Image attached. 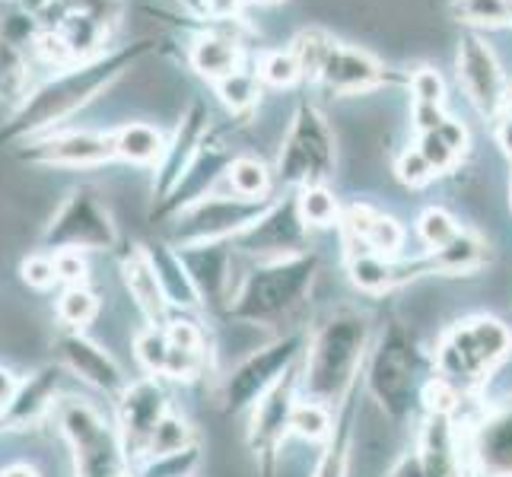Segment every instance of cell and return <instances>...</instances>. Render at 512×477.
Returning a JSON list of instances; mask_svg holds the SVG:
<instances>
[{
    "instance_id": "484cf974",
    "label": "cell",
    "mask_w": 512,
    "mask_h": 477,
    "mask_svg": "<svg viewBox=\"0 0 512 477\" xmlns=\"http://www.w3.org/2000/svg\"><path fill=\"white\" fill-rule=\"evenodd\" d=\"M99 309H102L99 293L90 290L86 284L61 287V293L55 299V318H58V325L67 331H83L86 325H93Z\"/></svg>"
},
{
    "instance_id": "f6af8a7d",
    "label": "cell",
    "mask_w": 512,
    "mask_h": 477,
    "mask_svg": "<svg viewBox=\"0 0 512 477\" xmlns=\"http://www.w3.org/2000/svg\"><path fill=\"white\" fill-rule=\"evenodd\" d=\"M455 401H458V395H455V388L446 382V379H439V382H433L430 388H427V404L430 408L443 417V414H449L452 408H455Z\"/></svg>"
},
{
    "instance_id": "e0dca14e",
    "label": "cell",
    "mask_w": 512,
    "mask_h": 477,
    "mask_svg": "<svg viewBox=\"0 0 512 477\" xmlns=\"http://www.w3.org/2000/svg\"><path fill=\"white\" fill-rule=\"evenodd\" d=\"M303 226L296 201L274 204L258 223L239 233L236 242L245 252H296V245L303 242Z\"/></svg>"
},
{
    "instance_id": "5bb4252c",
    "label": "cell",
    "mask_w": 512,
    "mask_h": 477,
    "mask_svg": "<svg viewBox=\"0 0 512 477\" xmlns=\"http://www.w3.org/2000/svg\"><path fill=\"white\" fill-rule=\"evenodd\" d=\"M207 118H210L207 105L201 99H194L182 112L179 128H175L172 140L166 144V153L160 159V166H156V182H153V201L156 204L166 201L175 191V185H179L188 175V169L194 166V159H198V153L204 147Z\"/></svg>"
},
{
    "instance_id": "d4e9b609",
    "label": "cell",
    "mask_w": 512,
    "mask_h": 477,
    "mask_svg": "<svg viewBox=\"0 0 512 477\" xmlns=\"http://www.w3.org/2000/svg\"><path fill=\"white\" fill-rule=\"evenodd\" d=\"M487 261V249H484V239H478L474 233H465L458 236L452 245H446V249H439L430 255L427 268L439 271V274H471L478 271L481 264Z\"/></svg>"
},
{
    "instance_id": "681fc988",
    "label": "cell",
    "mask_w": 512,
    "mask_h": 477,
    "mask_svg": "<svg viewBox=\"0 0 512 477\" xmlns=\"http://www.w3.org/2000/svg\"><path fill=\"white\" fill-rule=\"evenodd\" d=\"M392 477H427L420 458H404V462L392 471Z\"/></svg>"
},
{
    "instance_id": "c3c4849f",
    "label": "cell",
    "mask_w": 512,
    "mask_h": 477,
    "mask_svg": "<svg viewBox=\"0 0 512 477\" xmlns=\"http://www.w3.org/2000/svg\"><path fill=\"white\" fill-rule=\"evenodd\" d=\"M315 477H344V458H341V449H331L325 455V462L319 468V474Z\"/></svg>"
},
{
    "instance_id": "d590c367",
    "label": "cell",
    "mask_w": 512,
    "mask_h": 477,
    "mask_svg": "<svg viewBox=\"0 0 512 477\" xmlns=\"http://www.w3.org/2000/svg\"><path fill=\"white\" fill-rule=\"evenodd\" d=\"M188 446H191V427H188V420L169 411L160 420V427H156L153 439H150L147 458H166V455H175V452H185Z\"/></svg>"
},
{
    "instance_id": "9a60e30c",
    "label": "cell",
    "mask_w": 512,
    "mask_h": 477,
    "mask_svg": "<svg viewBox=\"0 0 512 477\" xmlns=\"http://www.w3.org/2000/svg\"><path fill=\"white\" fill-rule=\"evenodd\" d=\"M319 83L331 96H363V93L379 90L385 83H395V77L388 74V67L379 58L369 55V51L334 42L319 74Z\"/></svg>"
},
{
    "instance_id": "60d3db41",
    "label": "cell",
    "mask_w": 512,
    "mask_h": 477,
    "mask_svg": "<svg viewBox=\"0 0 512 477\" xmlns=\"http://www.w3.org/2000/svg\"><path fill=\"white\" fill-rule=\"evenodd\" d=\"M198 465V449L188 446L185 452H175L166 458H147V474L144 477H188Z\"/></svg>"
},
{
    "instance_id": "d6986e66",
    "label": "cell",
    "mask_w": 512,
    "mask_h": 477,
    "mask_svg": "<svg viewBox=\"0 0 512 477\" xmlns=\"http://www.w3.org/2000/svg\"><path fill=\"white\" fill-rule=\"evenodd\" d=\"M188 64H191L194 74L217 86L229 74H236L239 67H245L242 64V45L236 39H229V35L204 32L194 39V45L188 51Z\"/></svg>"
},
{
    "instance_id": "f35d334b",
    "label": "cell",
    "mask_w": 512,
    "mask_h": 477,
    "mask_svg": "<svg viewBox=\"0 0 512 477\" xmlns=\"http://www.w3.org/2000/svg\"><path fill=\"white\" fill-rule=\"evenodd\" d=\"M20 277H23V284H29L32 290H55L61 287V280H58V268H55V255L51 252H32L23 264H20Z\"/></svg>"
},
{
    "instance_id": "ac0fdd59",
    "label": "cell",
    "mask_w": 512,
    "mask_h": 477,
    "mask_svg": "<svg viewBox=\"0 0 512 477\" xmlns=\"http://www.w3.org/2000/svg\"><path fill=\"white\" fill-rule=\"evenodd\" d=\"M121 274H125V287L134 299V306L144 312V318L156 328L169 325V299L163 293L160 274H156V264L150 258V249H131L121 261Z\"/></svg>"
},
{
    "instance_id": "603a6c76",
    "label": "cell",
    "mask_w": 512,
    "mask_h": 477,
    "mask_svg": "<svg viewBox=\"0 0 512 477\" xmlns=\"http://www.w3.org/2000/svg\"><path fill=\"white\" fill-rule=\"evenodd\" d=\"M150 258L156 264V274H160V284H163V293L169 299V306H198V284H194V277L188 274L185 268V258L169 249V245H160V249H150Z\"/></svg>"
},
{
    "instance_id": "83f0119b",
    "label": "cell",
    "mask_w": 512,
    "mask_h": 477,
    "mask_svg": "<svg viewBox=\"0 0 512 477\" xmlns=\"http://www.w3.org/2000/svg\"><path fill=\"white\" fill-rule=\"evenodd\" d=\"M226 182H229V191H233L236 198H245V201H268L271 172L255 156H236L233 163H229V169H226Z\"/></svg>"
},
{
    "instance_id": "f907efd6",
    "label": "cell",
    "mask_w": 512,
    "mask_h": 477,
    "mask_svg": "<svg viewBox=\"0 0 512 477\" xmlns=\"http://www.w3.org/2000/svg\"><path fill=\"white\" fill-rule=\"evenodd\" d=\"M497 140H500V147L512 156V112H506L500 118V125H497Z\"/></svg>"
},
{
    "instance_id": "11a10c76",
    "label": "cell",
    "mask_w": 512,
    "mask_h": 477,
    "mask_svg": "<svg viewBox=\"0 0 512 477\" xmlns=\"http://www.w3.org/2000/svg\"><path fill=\"white\" fill-rule=\"evenodd\" d=\"M509 105H512V90H509Z\"/></svg>"
},
{
    "instance_id": "f1b7e54d",
    "label": "cell",
    "mask_w": 512,
    "mask_h": 477,
    "mask_svg": "<svg viewBox=\"0 0 512 477\" xmlns=\"http://www.w3.org/2000/svg\"><path fill=\"white\" fill-rule=\"evenodd\" d=\"M452 20L478 29H500L512 23V0H452Z\"/></svg>"
},
{
    "instance_id": "d6a6232c",
    "label": "cell",
    "mask_w": 512,
    "mask_h": 477,
    "mask_svg": "<svg viewBox=\"0 0 512 477\" xmlns=\"http://www.w3.org/2000/svg\"><path fill=\"white\" fill-rule=\"evenodd\" d=\"M296 210L306 226H331L338 220V201L325 185H306L296 194Z\"/></svg>"
},
{
    "instance_id": "816d5d0a",
    "label": "cell",
    "mask_w": 512,
    "mask_h": 477,
    "mask_svg": "<svg viewBox=\"0 0 512 477\" xmlns=\"http://www.w3.org/2000/svg\"><path fill=\"white\" fill-rule=\"evenodd\" d=\"M0 477H42L39 468L29 465V462H13L7 468H0Z\"/></svg>"
},
{
    "instance_id": "7402d4cb",
    "label": "cell",
    "mask_w": 512,
    "mask_h": 477,
    "mask_svg": "<svg viewBox=\"0 0 512 477\" xmlns=\"http://www.w3.org/2000/svg\"><path fill=\"white\" fill-rule=\"evenodd\" d=\"M290 341L287 344H277V347H268L261 353V369H258V357L245 360L233 376H229V385H226V401L233 404V408H239V404L252 401L258 395V388L268 382L271 376L264 373H274V369L280 366V360H290Z\"/></svg>"
},
{
    "instance_id": "8fae6325",
    "label": "cell",
    "mask_w": 512,
    "mask_h": 477,
    "mask_svg": "<svg viewBox=\"0 0 512 477\" xmlns=\"http://www.w3.org/2000/svg\"><path fill=\"white\" fill-rule=\"evenodd\" d=\"M312 280V261L306 258H290L280 261L268 271H255L239 293L236 315L239 318H268L284 312L293 299L306 290Z\"/></svg>"
},
{
    "instance_id": "6da1fadb",
    "label": "cell",
    "mask_w": 512,
    "mask_h": 477,
    "mask_svg": "<svg viewBox=\"0 0 512 477\" xmlns=\"http://www.w3.org/2000/svg\"><path fill=\"white\" fill-rule=\"evenodd\" d=\"M150 48L153 42H134V45L102 51L99 58L61 67L45 83L32 86L26 99L10 112V118L0 125V144L13 147V144H26L32 137H42L48 131H58L70 115L86 109L118 77H125V70H131L144 55H150Z\"/></svg>"
},
{
    "instance_id": "ffe728a7",
    "label": "cell",
    "mask_w": 512,
    "mask_h": 477,
    "mask_svg": "<svg viewBox=\"0 0 512 477\" xmlns=\"http://www.w3.org/2000/svg\"><path fill=\"white\" fill-rule=\"evenodd\" d=\"M115 159L131 166H160L169 140L160 134V128L147 125V121H128L112 131Z\"/></svg>"
},
{
    "instance_id": "30bf717a",
    "label": "cell",
    "mask_w": 512,
    "mask_h": 477,
    "mask_svg": "<svg viewBox=\"0 0 512 477\" xmlns=\"http://www.w3.org/2000/svg\"><path fill=\"white\" fill-rule=\"evenodd\" d=\"M166 414H169L166 392L153 376L125 385V392L115 398V430L128 462L147 458L150 439Z\"/></svg>"
},
{
    "instance_id": "4316f807",
    "label": "cell",
    "mask_w": 512,
    "mask_h": 477,
    "mask_svg": "<svg viewBox=\"0 0 512 477\" xmlns=\"http://www.w3.org/2000/svg\"><path fill=\"white\" fill-rule=\"evenodd\" d=\"M478 455L487 471L493 474H512V411L506 417H497L484 423Z\"/></svg>"
},
{
    "instance_id": "b9f144b4",
    "label": "cell",
    "mask_w": 512,
    "mask_h": 477,
    "mask_svg": "<svg viewBox=\"0 0 512 477\" xmlns=\"http://www.w3.org/2000/svg\"><path fill=\"white\" fill-rule=\"evenodd\" d=\"M395 172H398V179H401L404 185H411V188L427 185V182L433 179V175H436V172L430 169L427 159H423V153H420V150H404V153L398 156Z\"/></svg>"
},
{
    "instance_id": "7dc6e473",
    "label": "cell",
    "mask_w": 512,
    "mask_h": 477,
    "mask_svg": "<svg viewBox=\"0 0 512 477\" xmlns=\"http://www.w3.org/2000/svg\"><path fill=\"white\" fill-rule=\"evenodd\" d=\"M20 376L13 373L10 366H0V411L7 408V404L13 401V395H16V388H20Z\"/></svg>"
},
{
    "instance_id": "7a4b0ae2",
    "label": "cell",
    "mask_w": 512,
    "mask_h": 477,
    "mask_svg": "<svg viewBox=\"0 0 512 477\" xmlns=\"http://www.w3.org/2000/svg\"><path fill=\"white\" fill-rule=\"evenodd\" d=\"M58 433L74 455L77 477H121L128 474L125 449H121L118 430L105 420L90 401L61 398L58 411Z\"/></svg>"
},
{
    "instance_id": "f5cc1de1",
    "label": "cell",
    "mask_w": 512,
    "mask_h": 477,
    "mask_svg": "<svg viewBox=\"0 0 512 477\" xmlns=\"http://www.w3.org/2000/svg\"><path fill=\"white\" fill-rule=\"evenodd\" d=\"M179 4L194 16H207V0H179Z\"/></svg>"
},
{
    "instance_id": "5b68a950",
    "label": "cell",
    "mask_w": 512,
    "mask_h": 477,
    "mask_svg": "<svg viewBox=\"0 0 512 477\" xmlns=\"http://www.w3.org/2000/svg\"><path fill=\"white\" fill-rule=\"evenodd\" d=\"M264 210H268V201H245L236 194H229V198L207 194L198 204L175 214L172 242L175 249H201V245H214L220 239H236L264 217Z\"/></svg>"
},
{
    "instance_id": "4dcf8cb0",
    "label": "cell",
    "mask_w": 512,
    "mask_h": 477,
    "mask_svg": "<svg viewBox=\"0 0 512 477\" xmlns=\"http://www.w3.org/2000/svg\"><path fill=\"white\" fill-rule=\"evenodd\" d=\"M334 39L325 32V29H303L296 35V39L290 42V51H293V58L299 61V70H303V77L309 80H319L322 74V67L328 61V51H331Z\"/></svg>"
},
{
    "instance_id": "2e32d148",
    "label": "cell",
    "mask_w": 512,
    "mask_h": 477,
    "mask_svg": "<svg viewBox=\"0 0 512 477\" xmlns=\"http://www.w3.org/2000/svg\"><path fill=\"white\" fill-rule=\"evenodd\" d=\"M369 382H373V392L392 414L404 408V398L411 392V350L398 331H392L382 341L379 357L373 363V379Z\"/></svg>"
},
{
    "instance_id": "db71d44e",
    "label": "cell",
    "mask_w": 512,
    "mask_h": 477,
    "mask_svg": "<svg viewBox=\"0 0 512 477\" xmlns=\"http://www.w3.org/2000/svg\"><path fill=\"white\" fill-rule=\"evenodd\" d=\"M245 4H258V7H268V4H277V0H245Z\"/></svg>"
},
{
    "instance_id": "9c48e42d",
    "label": "cell",
    "mask_w": 512,
    "mask_h": 477,
    "mask_svg": "<svg viewBox=\"0 0 512 477\" xmlns=\"http://www.w3.org/2000/svg\"><path fill=\"white\" fill-rule=\"evenodd\" d=\"M458 83H462L465 96L484 118H503L509 105V90L503 67L493 55V48L481 39L478 32H462L458 39Z\"/></svg>"
},
{
    "instance_id": "52a82bcc",
    "label": "cell",
    "mask_w": 512,
    "mask_h": 477,
    "mask_svg": "<svg viewBox=\"0 0 512 477\" xmlns=\"http://www.w3.org/2000/svg\"><path fill=\"white\" fill-rule=\"evenodd\" d=\"M363 334H366L363 322L353 315H341V318H334L331 325H325L309 357L306 382L312 388V395L331 398L350 382L353 366H357L363 353Z\"/></svg>"
},
{
    "instance_id": "7c38bea8",
    "label": "cell",
    "mask_w": 512,
    "mask_h": 477,
    "mask_svg": "<svg viewBox=\"0 0 512 477\" xmlns=\"http://www.w3.org/2000/svg\"><path fill=\"white\" fill-rule=\"evenodd\" d=\"M55 353L58 363L64 366V373H70L74 379H80L83 385L96 388L102 395L118 398L125 392V376H121V366L115 363V357L102 344H96L93 338H86L83 331H67L58 328L55 334Z\"/></svg>"
},
{
    "instance_id": "e575fe53",
    "label": "cell",
    "mask_w": 512,
    "mask_h": 477,
    "mask_svg": "<svg viewBox=\"0 0 512 477\" xmlns=\"http://www.w3.org/2000/svg\"><path fill=\"white\" fill-rule=\"evenodd\" d=\"M417 233H420L423 245H430V252H439V249H446V245H452L458 236H462V226L455 223V217L449 214V210L430 207V210H423V214H420Z\"/></svg>"
},
{
    "instance_id": "cb8c5ba5",
    "label": "cell",
    "mask_w": 512,
    "mask_h": 477,
    "mask_svg": "<svg viewBox=\"0 0 512 477\" xmlns=\"http://www.w3.org/2000/svg\"><path fill=\"white\" fill-rule=\"evenodd\" d=\"M296 404H290V382H280L274 392L258 404L255 423H252V439L261 446H271L290 427V414Z\"/></svg>"
},
{
    "instance_id": "4fadbf2b",
    "label": "cell",
    "mask_w": 512,
    "mask_h": 477,
    "mask_svg": "<svg viewBox=\"0 0 512 477\" xmlns=\"http://www.w3.org/2000/svg\"><path fill=\"white\" fill-rule=\"evenodd\" d=\"M61 382H64L61 363H45L39 369H32L29 376H23L13 401L0 411V430H35L48 417H55L61 404Z\"/></svg>"
},
{
    "instance_id": "bcb514c9",
    "label": "cell",
    "mask_w": 512,
    "mask_h": 477,
    "mask_svg": "<svg viewBox=\"0 0 512 477\" xmlns=\"http://www.w3.org/2000/svg\"><path fill=\"white\" fill-rule=\"evenodd\" d=\"M245 0H207V16L210 20H223V23H233L239 20Z\"/></svg>"
},
{
    "instance_id": "277c9868",
    "label": "cell",
    "mask_w": 512,
    "mask_h": 477,
    "mask_svg": "<svg viewBox=\"0 0 512 477\" xmlns=\"http://www.w3.org/2000/svg\"><path fill=\"white\" fill-rule=\"evenodd\" d=\"M334 153H338V144H334L328 118L315 105H299L277 159L280 182L299 188L325 185L334 175Z\"/></svg>"
},
{
    "instance_id": "ab89813d",
    "label": "cell",
    "mask_w": 512,
    "mask_h": 477,
    "mask_svg": "<svg viewBox=\"0 0 512 477\" xmlns=\"http://www.w3.org/2000/svg\"><path fill=\"white\" fill-rule=\"evenodd\" d=\"M408 86H411V96L417 105H443L446 102V83L439 77V70H433V67H417Z\"/></svg>"
},
{
    "instance_id": "44dd1931",
    "label": "cell",
    "mask_w": 512,
    "mask_h": 477,
    "mask_svg": "<svg viewBox=\"0 0 512 477\" xmlns=\"http://www.w3.org/2000/svg\"><path fill=\"white\" fill-rule=\"evenodd\" d=\"M417 150L423 153L433 172H452L468 150V128L462 121L446 118L436 131L417 137Z\"/></svg>"
},
{
    "instance_id": "ba28073f",
    "label": "cell",
    "mask_w": 512,
    "mask_h": 477,
    "mask_svg": "<svg viewBox=\"0 0 512 477\" xmlns=\"http://www.w3.org/2000/svg\"><path fill=\"white\" fill-rule=\"evenodd\" d=\"M20 159L45 169H93L115 159L112 131L90 128H58L32 137L20 147Z\"/></svg>"
},
{
    "instance_id": "8992f818",
    "label": "cell",
    "mask_w": 512,
    "mask_h": 477,
    "mask_svg": "<svg viewBox=\"0 0 512 477\" xmlns=\"http://www.w3.org/2000/svg\"><path fill=\"white\" fill-rule=\"evenodd\" d=\"M509 347L512 338L497 318H474V322L449 331L446 341L439 344V369H443L446 382H478L506 357Z\"/></svg>"
},
{
    "instance_id": "8d00e7d4",
    "label": "cell",
    "mask_w": 512,
    "mask_h": 477,
    "mask_svg": "<svg viewBox=\"0 0 512 477\" xmlns=\"http://www.w3.org/2000/svg\"><path fill=\"white\" fill-rule=\"evenodd\" d=\"M258 80L268 83V86H277V90H287L296 80H303V70H299V61L293 58V51L287 48H277V51H268V55L261 58L258 64Z\"/></svg>"
},
{
    "instance_id": "3957f363",
    "label": "cell",
    "mask_w": 512,
    "mask_h": 477,
    "mask_svg": "<svg viewBox=\"0 0 512 477\" xmlns=\"http://www.w3.org/2000/svg\"><path fill=\"white\" fill-rule=\"evenodd\" d=\"M118 245V226L109 207L99 201L93 188H74L61 201L42 229V252H112Z\"/></svg>"
},
{
    "instance_id": "74e56055",
    "label": "cell",
    "mask_w": 512,
    "mask_h": 477,
    "mask_svg": "<svg viewBox=\"0 0 512 477\" xmlns=\"http://www.w3.org/2000/svg\"><path fill=\"white\" fill-rule=\"evenodd\" d=\"M290 427L303 439H325L331 433V417L319 401H306V404H296L293 408Z\"/></svg>"
},
{
    "instance_id": "7bdbcfd3",
    "label": "cell",
    "mask_w": 512,
    "mask_h": 477,
    "mask_svg": "<svg viewBox=\"0 0 512 477\" xmlns=\"http://www.w3.org/2000/svg\"><path fill=\"white\" fill-rule=\"evenodd\" d=\"M55 268H58L61 287L86 284V258H83V252H58L55 255Z\"/></svg>"
},
{
    "instance_id": "836d02e7",
    "label": "cell",
    "mask_w": 512,
    "mask_h": 477,
    "mask_svg": "<svg viewBox=\"0 0 512 477\" xmlns=\"http://www.w3.org/2000/svg\"><path fill=\"white\" fill-rule=\"evenodd\" d=\"M134 357L153 379L166 376V363H169V334H166V328L150 325V328L140 331L134 338Z\"/></svg>"
},
{
    "instance_id": "f546056e",
    "label": "cell",
    "mask_w": 512,
    "mask_h": 477,
    "mask_svg": "<svg viewBox=\"0 0 512 477\" xmlns=\"http://www.w3.org/2000/svg\"><path fill=\"white\" fill-rule=\"evenodd\" d=\"M401 271H404V264H392L388 258L373 255V252H363L357 258H350V277H353V284H357L360 290H369V293L388 290V287L395 284V280L404 277Z\"/></svg>"
},
{
    "instance_id": "ee69618b",
    "label": "cell",
    "mask_w": 512,
    "mask_h": 477,
    "mask_svg": "<svg viewBox=\"0 0 512 477\" xmlns=\"http://www.w3.org/2000/svg\"><path fill=\"white\" fill-rule=\"evenodd\" d=\"M446 118H449V115H446L443 105H417V102L411 105V121H414V128H417L420 134L436 131Z\"/></svg>"
},
{
    "instance_id": "1f68e13d",
    "label": "cell",
    "mask_w": 512,
    "mask_h": 477,
    "mask_svg": "<svg viewBox=\"0 0 512 477\" xmlns=\"http://www.w3.org/2000/svg\"><path fill=\"white\" fill-rule=\"evenodd\" d=\"M217 96L226 109L233 112H249L258 105L261 99V80H258V70L249 67H239L236 74H229L226 80L217 83Z\"/></svg>"
}]
</instances>
